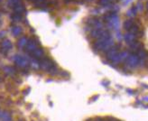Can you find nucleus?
I'll return each instance as SVG.
<instances>
[{
  "instance_id": "f257e3e1",
  "label": "nucleus",
  "mask_w": 148,
  "mask_h": 121,
  "mask_svg": "<svg viewBox=\"0 0 148 121\" xmlns=\"http://www.w3.org/2000/svg\"><path fill=\"white\" fill-rule=\"evenodd\" d=\"M40 68L42 70L49 72L51 75H56L58 73V67L56 63L50 57L43 56L39 60Z\"/></svg>"
},
{
  "instance_id": "f03ea898",
  "label": "nucleus",
  "mask_w": 148,
  "mask_h": 121,
  "mask_svg": "<svg viewBox=\"0 0 148 121\" xmlns=\"http://www.w3.org/2000/svg\"><path fill=\"white\" fill-rule=\"evenodd\" d=\"M124 65L128 70H134L140 67V65H141V60H140V58L135 52H130L127 60H125Z\"/></svg>"
},
{
  "instance_id": "7ed1b4c3",
  "label": "nucleus",
  "mask_w": 148,
  "mask_h": 121,
  "mask_svg": "<svg viewBox=\"0 0 148 121\" xmlns=\"http://www.w3.org/2000/svg\"><path fill=\"white\" fill-rule=\"evenodd\" d=\"M13 60H14V64L21 70H25L30 66V60H29L27 58L22 56V55H19V54L14 55L13 58Z\"/></svg>"
},
{
  "instance_id": "20e7f679",
  "label": "nucleus",
  "mask_w": 148,
  "mask_h": 121,
  "mask_svg": "<svg viewBox=\"0 0 148 121\" xmlns=\"http://www.w3.org/2000/svg\"><path fill=\"white\" fill-rule=\"evenodd\" d=\"M121 47L122 45L120 43H115L114 45L111 48H109L107 52H106V59L108 60V62H111V60H112L118 52L121 51Z\"/></svg>"
},
{
  "instance_id": "39448f33",
  "label": "nucleus",
  "mask_w": 148,
  "mask_h": 121,
  "mask_svg": "<svg viewBox=\"0 0 148 121\" xmlns=\"http://www.w3.org/2000/svg\"><path fill=\"white\" fill-rule=\"evenodd\" d=\"M39 44H40L39 40L34 37V38H31V39L28 40V43H27L25 49V51L28 54H31L36 48L39 47Z\"/></svg>"
},
{
  "instance_id": "423d86ee",
  "label": "nucleus",
  "mask_w": 148,
  "mask_h": 121,
  "mask_svg": "<svg viewBox=\"0 0 148 121\" xmlns=\"http://www.w3.org/2000/svg\"><path fill=\"white\" fill-rule=\"evenodd\" d=\"M13 48V43L8 39H4L0 43V52L3 54H6Z\"/></svg>"
},
{
  "instance_id": "0eeeda50",
  "label": "nucleus",
  "mask_w": 148,
  "mask_h": 121,
  "mask_svg": "<svg viewBox=\"0 0 148 121\" xmlns=\"http://www.w3.org/2000/svg\"><path fill=\"white\" fill-rule=\"evenodd\" d=\"M128 45V48H129V52H136L137 51H139L140 49H142V48H145V46H144V43L140 41V40H136V41H135V42H133V43H129V44H127Z\"/></svg>"
},
{
  "instance_id": "6e6552de",
  "label": "nucleus",
  "mask_w": 148,
  "mask_h": 121,
  "mask_svg": "<svg viewBox=\"0 0 148 121\" xmlns=\"http://www.w3.org/2000/svg\"><path fill=\"white\" fill-rule=\"evenodd\" d=\"M136 21H137L136 18H127L123 22V25H122L123 29L125 30V32L129 31V30L136 25Z\"/></svg>"
},
{
  "instance_id": "1a4fd4ad",
  "label": "nucleus",
  "mask_w": 148,
  "mask_h": 121,
  "mask_svg": "<svg viewBox=\"0 0 148 121\" xmlns=\"http://www.w3.org/2000/svg\"><path fill=\"white\" fill-rule=\"evenodd\" d=\"M107 28H101V29H99V28H91L90 30V34H88V35H90V38L92 39H98L99 37H100V35L104 33V31L106 30Z\"/></svg>"
},
{
  "instance_id": "9d476101",
  "label": "nucleus",
  "mask_w": 148,
  "mask_h": 121,
  "mask_svg": "<svg viewBox=\"0 0 148 121\" xmlns=\"http://www.w3.org/2000/svg\"><path fill=\"white\" fill-rule=\"evenodd\" d=\"M123 40L127 43V44H129V43H133V42H135V41H136V40H139V38L136 35V34H132V33H130V32H125L124 34H123Z\"/></svg>"
},
{
  "instance_id": "9b49d317",
  "label": "nucleus",
  "mask_w": 148,
  "mask_h": 121,
  "mask_svg": "<svg viewBox=\"0 0 148 121\" xmlns=\"http://www.w3.org/2000/svg\"><path fill=\"white\" fill-rule=\"evenodd\" d=\"M31 56V58H34L37 60H40L41 58H42L43 56H45V52H44L43 48H42L41 46H39L38 48H36L31 54H29Z\"/></svg>"
},
{
  "instance_id": "f8f14e48",
  "label": "nucleus",
  "mask_w": 148,
  "mask_h": 121,
  "mask_svg": "<svg viewBox=\"0 0 148 121\" xmlns=\"http://www.w3.org/2000/svg\"><path fill=\"white\" fill-rule=\"evenodd\" d=\"M137 14H138V10L135 4L132 5L127 11V13H125V16H127V18H136Z\"/></svg>"
},
{
  "instance_id": "ddd939ff",
  "label": "nucleus",
  "mask_w": 148,
  "mask_h": 121,
  "mask_svg": "<svg viewBox=\"0 0 148 121\" xmlns=\"http://www.w3.org/2000/svg\"><path fill=\"white\" fill-rule=\"evenodd\" d=\"M2 71H3V73L5 74V75H8V76L12 77V78H14L16 75V71L14 69V67H11V66H4L2 68Z\"/></svg>"
},
{
  "instance_id": "4468645a",
  "label": "nucleus",
  "mask_w": 148,
  "mask_h": 121,
  "mask_svg": "<svg viewBox=\"0 0 148 121\" xmlns=\"http://www.w3.org/2000/svg\"><path fill=\"white\" fill-rule=\"evenodd\" d=\"M0 120L12 121V114L8 110H0Z\"/></svg>"
},
{
  "instance_id": "2eb2a0df",
  "label": "nucleus",
  "mask_w": 148,
  "mask_h": 121,
  "mask_svg": "<svg viewBox=\"0 0 148 121\" xmlns=\"http://www.w3.org/2000/svg\"><path fill=\"white\" fill-rule=\"evenodd\" d=\"M28 38L26 36H22V37H20V38L18 39V41H17V46H18V48H20V49H24V48H25V46H26V44H27V43H28Z\"/></svg>"
},
{
  "instance_id": "dca6fc26",
  "label": "nucleus",
  "mask_w": 148,
  "mask_h": 121,
  "mask_svg": "<svg viewBox=\"0 0 148 121\" xmlns=\"http://www.w3.org/2000/svg\"><path fill=\"white\" fill-rule=\"evenodd\" d=\"M11 31L14 36H19L22 33H23V29L18 25H14L11 28Z\"/></svg>"
},
{
  "instance_id": "f3484780",
  "label": "nucleus",
  "mask_w": 148,
  "mask_h": 121,
  "mask_svg": "<svg viewBox=\"0 0 148 121\" xmlns=\"http://www.w3.org/2000/svg\"><path fill=\"white\" fill-rule=\"evenodd\" d=\"M10 18L14 23H17V22H20L23 20V16H22V14H16V13H14L11 14Z\"/></svg>"
},
{
  "instance_id": "a211bd4d",
  "label": "nucleus",
  "mask_w": 148,
  "mask_h": 121,
  "mask_svg": "<svg viewBox=\"0 0 148 121\" xmlns=\"http://www.w3.org/2000/svg\"><path fill=\"white\" fill-rule=\"evenodd\" d=\"M135 5H136V8L138 10V14L145 11V3L143 2V0H138Z\"/></svg>"
},
{
  "instance_id": "6ab92c4d",
  "label": "nucleus",
  "mask_w": 148,
  "mask_h": 121,
  "mask_svg": "<svg viewBox=\"0 0 148 121\" xmlns=\"http://www.w3.org/2000/svg\"><path fill=\"white\" fill-rule=\"evenodd\" d=\"M122 4L124 5V6H127V5H129L130 3H132V0H122Z\"/></svg>"
},
{
  "instance_id": "aec40b11",
  "label": "nucleus",
  "mask_w": 148,
  "mask_h": 121,
  "mask_svg": "<svg viewBox=\"0 0 148 121\" xmlns=\"http://www.w3.org/2000/svg\"><path fill=\"white\" fill-rule=\"evenodd\" d=\"M145 13L148 14V0L145 3Z\"/></svg>"
},
{
  "instance_id": "412c9836",
  "label": "nucleus",
  "mask_w": 148,
  "mask_h": 121,
  "mask_svg": "<svg viewBox=\"0 0 148 121\" xmlns=\"http://www.w3.org/2000/svg\"><path fill=\"white\" fill-rule=\"evenodd\" d=\"M2 81H3V76H2L1 72H0V82H2Z\"/></svg>"
},
{
  "instance_id": "4be33fe9",
  "label": "nucleus",
  "mask_w": 148,
  "mask_h": 121,
  "mask_svg": "<svg viewBox=\"0 0 148 121\" xmlns=\"http://www.w3.org/2000/svg\"><path fill=\"white\" fill-rule=\"evenodd\" d=\"M2 25V17H1V12H0V25Z\"/></svg>"
},
{
  "instance_id": "5701e85b",
  "label": "nucleus",
  "mask_w": 148,
  "mask_h": 121,
  "mask_svg": "<svg viewBox=\"0 0 148 121\" xmlns=\"http://www.w3.org/2000/svg\"><path fill=\"white\" fill-rule=\"evenodd\" d=\"M66 2H71V1H75V0H65Z\"/></svg>"
},
{
  "instance_id": "b1692460",
  "label": "nucleus",
  "mask_w": 148,
  "mask_h": 121,
  "mask_svg": "<svg viewBox=\"0 0 148 121\" xmlns=\"http://www.w3.org/2000/svg\"><path fill=\"white\" fill-rule=\"evenodd\" d=\"M97 121H106V120H104V119H101V118H99V119H97Z\"/></svg>"
},
{
  "instance_id": "393cba45",
  "label": "nucleus",
  "mask_w": 148,
  "mask_h": 121,
  "mask_svg": "<svg viewBox=\"0 0 148 121\" xmlns=\"http://www.w3.org/2000/svg\"><path fill=\"white\" fill-rule=\"evenodd\" d=\"M17 121H25V120H24V119H23V118H21V119H18V120H17Z\"/></svg>"
},
{
  "instance_id": "a878e982",
  "label": "nucleus",
  "mask_w": 148,
  "mask_h": 121,
  "mask_svg": "<svg viewBox=\"0 0 148 121\" xmlns=\"http://www.w3.org/2000/svg\"><path fill=\"white\" fill-rule=\"evenodd\" d=\"M114 121H119V120H115V119H114Z\"/></svg>"
},
{
  "instance_id": "bb28decb",
  "label": "nucleus",
  "mask_w": 148,
  "mask_h": 121,
  "mask_svg": "<svg viewBox=\"0 0 148 121\" xmlns=\"http://www.w3.org/2000/svg\"><path fill=\"white\" fill-rule=\"evenodd\" d=\"M2 2V0H0V3H1Z\"/></svg>"
}]
</instances>
